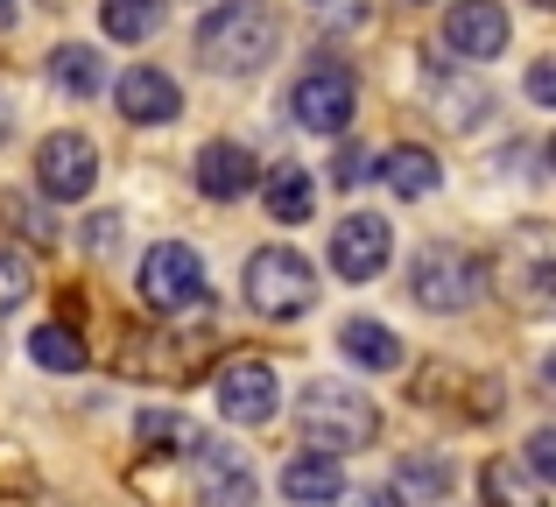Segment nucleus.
<instances>
[{
    "mask_svg": "<svg viewBox=\"0 0 556 507\" xmlns=\"http://www.w3.org/2000/svg\"><path fill=\"white\" fill-rule=\"evenodd\" d=\"M367 177H374V169H367V149H359V141H345V149L331 155V183H339V191H359Z\"/></svg>",
    "mask_w": 556,
    "mask_h": 507,
    "instance_id": "obj_28",
    "label": "nucleus"
},
{
    "mask_svg": "<svg viewBox=\"0 0 556 507\" xmlns=\"http://www.w3.org/2000/svg\"><path fill=\"white\" fill-rule=\"evenodd\" d=\"M430 99H437V121H451V127H479V113H486V85H472V78H444V71H430Z\"/></svg>",
    "mask_w": 556,
    "mask_h": 507,
    "instance_id": "obj_26",
    "label": "nucleus"
},
{
    "mask_svg": "<svg viewBox=\"0 0 556 507\" xmlns=\"http://www.w3.org/2000/svg\"><path fill=\"white\" fill-rule=\"evenodd\" d=\"M339 345H345V359H359L367 373H394V367H402V339H394L380 317H345Z\"/></svg>",
    "mask_w": 556,
    "mask_h": 507,
    "instance_id": "obj_19",
    "label": "nucleus"
},
{
    "mask_svg": "<svg viewBox=\"0 0 556 507\" xmlns=\"http://www.w3.org/2000/svg\"><path fill=\"white\" fill-rule=\"evenodd\" d=\"M380 177H388V191H394V198H430L437 183H444V169H437V155H430V149L402 141V149H388Z\"/></svg>",
    "mask_w": 556,
    "mask_h": 507,
    "instance_id": "obj_22",
    "label": "nucleus"
},
{
    "mask_svg": "<svg viewBox=\"0 0 556 507\" xmlns=\"http://www.w3.org/2000/svg\"><path fill=\"white\" fill-rule=\"evenodd\" d=\"M113 99H121V113H127L135 127H163V121H177V113H184V85L169 78V71H155V64L121 71Z\"/></svg>",
    "mask_w": 556,
    "mask_h": 507,
    "instance_id": "obj_15",
    "label": "nucleus"
},
{
    "mask_svg": "<svg viewBox=\"0 0 556 507\" xmlns=\"http://www.w3.org/2000/svg\"><path fill=\"white\" fill-rule=\"evenodd\" d=\"M296 430L317 444V452H367L380 438V409L345 381H311L296 395Z\"/></svg>",
    "mask_w": 556,
    "mask_h": 507,
    "instance_id": "obj_3",
    "label": "nucleus"
},
{
    "mask_svg": "<svg viewBox=\"0 0 556 507\" xmlns=\"http://www.w3.org/2000/svg\"><path fill=\"white\" fill-rule=\"evenodd\" d=\"M444 50H458L465 64H486L507 50V8L501 0H458L444 14Z\"/></svg>",
    "mask_w": 556,
    "mask_h": 507,
    "instance_id": "obj_14",
    "label": "nucleus"
},
{
    "mask_svg": "<svg viewBox=\"0 0 556 507\" xmlns=\"http://www.w3.org/2000/svg\"><path fill=\"white\" fill-rule=\"evenodd\" d=\"M218 331H127L121 345V367L127 373H149V381H190V373L204 367V353H212Z\"/></svg>",
    "mask_w": 556,
    "mask_h": 507,
    "instance_id": "obj_9",
    "label": "nucleus"
},
{
    "mask_svg": "<svg viewBox=\"0 0 556 507\" xmlns=\"http://www.w3.org/2000/svg\"><path fill=\"white\" fill-rule=\"evenodd\" d=\"M311 14L325 28H359V22H367V0H311Z\"/></svg>",
    "mask_w": 556,
    "mask_h": 507,
    "instance_id": "obj_30",
    "label": "nucleus"
},
{
    "mask_svg": "<svg viewBox=\"0 0 556 507\" xmlns=\"http://www.w3.org/2000/svg\"><path fill=\"white\" fill-rule=\"evenodd\" d=\"M521 458H529V472H535L543 486H556V423H543V430H535V438H529V452H521Z\"/></svg>",
    "mask_w": 556,
    "mask_h": 507,
    "instance_id": "obj_29",
    "label": "nucleus"
},
{
    "mask_svg": "<svg viewBox=\"0 0 556 507\" xmlns=\"http://www.w3.org/2000/svg\"><path fill=\"white\" fill-rule=\"evenodd\" d=\"M240 296H247V310H254V317H275V325L303 317V310L317 303V268H311V254H296V248H254V254H247Z\"/></svg>",
    "mask_w": 556,
    "mask_h": 507,
    "instance_id": "obj_4",
    "label": "nucleus"
},
{
    "mask_svg": "<svg viewBox=\"0 0 556 507\" xmlns=\"http://www.w3.org/2000/svg\"><path fill=\"white\" fill-rule=\"evenodd\" d=\"M479 261L458 248V240H430V248H416V261H408V296H416V310L430 317H458L479 303Z\"/></svg>",
    "mask_w": 556,
    "mask_h": 507,
    "instance_id": "obj_5",
    "label": "nucleus"
},
{
    "mask_svg": "<svg viewBox=\"0 0 556 507\" xmlns=\"http://www.w3.org/2000/svg\"><path fill=\"white\" fill-rule=\"evenodd\" d=\"M353 106H359V85H353L345 64H311L289 85V113H296V127H311V135H345V127H353Z\"/></svg>",
    "mask_w": 556,
    "mask_h": 507,
    "instance_id": "obj_7",
    "label": "nucleus"
},
{
    "mask_svg": "<svg viewBox=\"0 0 556 507\" xmlns=\"http://www.w3.org/2000/svg\"><path fill=\"white\" fill-rule=\"evenodd\" d=\"M85 240H92V254H113V240H127V219H121V212H99Z\"/></svg>",
    "mask_w": 556,
    "mask_h": 507,
    "instance_id": "obj_31",
    "label": "nucleus"
},
{
    "mask_svg": "<svg viewBox=\"0 0 556 507\" xmlns=\"http://www.w3.org/2000/svg\"><path fill=\"white\" fill-rule=\"evenodd\" d=\"M388 254H394V233L380 212H353L345 226H331V268H339V282H374L388 268Z\"/></svg>",
    "mask_w": 556,
    "mask_h": 507,
    "instance_id": "obj_12",
    "label": "nucleus"
},
{
    "mask_svg": "<svg viewBox=\"0 0 556 507\" xmlns=\"http://www.w3.org/2000/svg\"><path fill=\"white\" fill-rule=\"evenodd\" d=\"M549 163H556V135H549Z\"/></svg>",
    "mask_w": 556,
    "mask_h": 507,
    "instance_id": "obj_35",
    "label": "nucleus"
},
{
    "mask_svg": "<svg viewBox=\"0 0 556 507\" xmlns=\"http://www.w3.org/2000/svg\"><path fill=\"white\" fill-rule=\"evenodd\" d=\"M282 494L296 500V507H331V500H345V466H339V452H303V458H289V466H282Z\"/></svg>",
    "mask_w": 556,
    "mask_h": 507,
    "instance_id": "obj_16",
    "label": "nucleus"
},
{
    "mask_svg": "<svg viewBox=\"0 0 556 507\" xmlns=\"http://www.w3.org/2000/svg\"><path fill=\"white\" fill-rule=\"evenodd\" d=\"M190 480V507H254V458L240 444H204V452L184 458Z\"/></svg>",
    "mask_w": 556,
    "mask_h": 507,
    "instance_id": "obj_8",
    "label": "nucleus"
},
{
    "mask_svg": "<svg viewBox=\"0 0 556 507\" xmlns=\"http://www.w3.org/2000/svg\"><path fill=\"white\" fill-rule=\"evenodd\" d=\"M14 22V0H0V28H8Z\"/></svg>",
    "mask_w": 556,
    "mask_h": 507,
    "instance_id": "obj_33",
    "label": "nucleus"
},
{
    "mask_svg": "<svg viewBox=\"0 0 556 507\" xmlns=\"http://www.w3.org/2000/svg\"><path fill=\"white\" fill-rule=\"evenodd\" d=\"M141 303H149L155 317H184L204 303V261L198 248H184V240H155L149 254H141Z\"/></svg>",
    "mask_w": 556,
    "mask_h": 507,
    "instance_id": "obj_6",
    "label": "nucleus"
},
{
    "mask_svg": "<svg viewBox=\"0 0 556 507\" xmlns=\"http://www.w3.org/2000/svg\"><path fill=\"white\" fill-rule=\"evenodd\" d=\"M444 494H451V458L416 452V458L394 466V500H402V507H430V500H444Z\"/></svg>",
    "mask_w": 556,
    "mask_h": 507,
    "instance_id": "obj_21",
    "label": "nucleus"
},
{
    "mask_svg": "<svg viewBox=\"0 0 556 507\" xmlns=\"http://www.w3.org/2000/svg\"><path fill=\"white\" fill-rule=\"evenodd\" d=\"M135 444H141L149 458H190V452H204L212 438H204V430L190 423L184 409H141V416H135Z\"/></svg>",
    "mask_w": 556,
    "mask_h": 507,
    "instance_id": "obj_17",
    "label": "nucleus"
},
{
    "mask_svg": "<svg viewBox=\"0 0 556 507\" xmlns=\"http://www.w3.org/2000/svg\"><path fill=\"white\" fill-rule=\"evenodd\" d=\"M28 289H36L28 261L14 254V248H0V317H8V310H22V303H28Z\"/></svg>",
    "mask_w": 556,
    "mask_h": 507,
    "instance_id": "obj_27",
    "label": "nucleus"
},
{
    "mask_svg": "<svg viewBox=\"0 0 556 507\" xmlns=\"http://www.w3.org/2000/svg\"><path fill=\"white\" fill-rule=\"evenodd\" d=\"M28 359L50 367V373H85L92 345L78 339V325H42V331H28Z\"/></svg>",
    "mask_w": 556,
    "mask_h": 507,
    "instance_id": "obj_24",
    "label": "nucleus"
},
{
    "mask_svg": "<svg viewBox=\"0 0 556 507\" xmlns=\"http://www.w3.org/2000/svg\"><path fill=\"white\" fill-rule=\"evenodd\" d=\"M261 205H268V219L275 226H303L317 212V183H311V169L303 163H275L268 177H261Z\"/></svg>",
    "mask_w": 556,
    "mask_h": 507,
    "instance_id": "obj_18",
    "label": "nucleus"
},
{
    "mask_svg": "<svg viewBox=\"0 0 556 507\" xmlns=\"http://www.w3.org/2000/svg\"><path fill=\"white\" fill-rule=\"evenodd\" d=\"M50 85L71 92V99H92V92H106V64H99L92 42H56L50 50Z\"/></svg>",
    "mask_w": 556,
    "mask_h": 507,
    "instance_id": "obj_20",
    "label": "nucleus"
},
{
    "mask_svg": "<svg viewBox=\"0 0 556 507\" xmlns=\"http://www.w3.org/2000/svg\"><path fill=\"white\" fill-rule=\"evenodd\" d=\"M99 22L113 42H149L163 28V0H99Z\"/></svg>",
    "mask_w": 556,
    "mask_h": 507,
    "instance_id": "obj_25",
    "label": "nucleus"
},
{
    "mask_svg": "<svg viewBox=\"0 0 556 507\" xmlns=\"http://www.w3.org/2000/svg\"><path fill=\"white\" fill-rule=\"evenodd\" d=\"M261 177H268V169L254 163V149H247V141H204L198 149V191L212 198V205H232V198H247V191H261Z\"/></svg>",
    "mask_w": 556,
    "mask_h": 507,
    "instance_id": "obj_13",
    "label": "nucleus"
},
{
    "mask_svg": "<svg viewBox=\"0 0 556 507\" xmlns=\"http://www.w3.org/2000/svg\"><path fill=\"white\" fill-rule=\"evenodd\" d=\"M275 409H282V381H275L268 359H226L218 367V416L240 430L254 423H275Z\"/></svg>",
    "mask_w": 556,
    "mask_h": 507,
    "instance_id": "obj_11",
    "label": "nucleus"
},
{
    "mask_svg": "<svg viewBox=\"0 0 556 507\" xmlns=\"http://www.w3.org/2000/svg\"><path fill=\"white\" fill-rule=\"evenodd\" d=\"M353 507H388V500H374V494H359V500H353Z\"/></svg>",
    "mask_w": 556,
    "mask_h": 507,
    "instance_id": "obj_34",
    "label": "nucleus"
},
{
    "mask_svg": "<svg viewBox=\"0 0 556 507\" xmlns=\"http://www.w3.org/2000/svg\"><path fill=\"white\" fill-rule=\"evenodd\" d=\"M529 99H535V106H556V56L529 64Z\"/></svg>",
    "mask_w": 556,
    "mask_h": 507,
    "instance_id": "obj_32",
    "label": "nucleus"
},
{
    "mask_svg": "<svg viewBox=\"0 0 556 507\" xmlns=\"http://www.w3.org/2000/svg\"><path fill=\"white\" fill-rule=\"evenodd\" d=\"M535 8H556V0H535Z\"/></svg>",
    "mask_w": 556,
    "mask_h": 507,
    "instance_id": "obj_36",
    "label": "nucleus"
},
{
    "mask_svg": "<svg viewBox=\"0 0 556 507\" xmlns=\"http://www.w3.org/2000/svg\"><path fill=\"white\" fill-rule=\"evenodd\" d=\"M493 289L529 317H556V226L521 219L493 248Z\"/></svg>",
    "mask_w": 556,
    "mask_h": 507,
    "instance_id": "obj_2",
    "label": "nucleus"
},
{
    "mask_svg": "<svg viewBox=\"0 0 556 507\" xmlns=\"http://www.w3.org/2000/svg\"><path fill=\"white\" fill-rule=\"evenodd\" d=\"M99 183V149L92 135H78V127H64V135H42L36 149V191L56 198V205H78V198H92Z\"/></svg>",
    "mask_w": 556,
    "mask_h": 507,
    "instance_id": "obj_10",
    "label": "nucleus"
},
{
    "mask_svg": "<svg viewBox=\"0 0 556 507\" xmlns=\"http://www.w3.org/2000/svg\"><path fill=\"white\" fill-rule=\"evenodd\" d=\"M275 50H282V14H275L268 0H226V8H212L204 28H198V56L218 78H247V71H261Z\"/></svg>",
    "mask_w": 556,
    "mask_h": 507,
    "instance_id": "obj_1",
    "label": "nucleus"
},
{
    "mask_svg": "<svg viewBox=\"0 0 556 507\" xmlns=\"http://www.w3.org/2000/svg\"><path fill=\"white\" fill-rule=\"evenodd\" d=\"M479 494H486V507H543V480L529 472V458H493L486 472H479Z\"/></svg>",
    "mask_w": 556,
    "mask_h": 507,
    "instance_id": "obj_23",
    "label": "nucleus"
}]
</instances>
